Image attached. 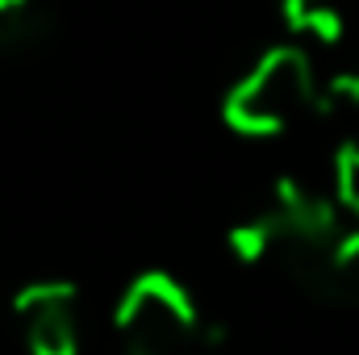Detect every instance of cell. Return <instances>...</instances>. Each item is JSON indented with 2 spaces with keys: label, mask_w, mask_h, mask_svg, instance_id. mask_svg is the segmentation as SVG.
<instances>
[{
  "label": "cell",
  "mask_w": 359,
  "mask_h": 355,
  "mask_svg": "<svg viewBox=\"0 0 359 355\" xmlns=\"http://www.w3.org/2000/svg\"><path fill=\"white\" fill-rule=\"evenodd\" d=\"M322 113V80L305 46H271L226 92L222 117L243 138H276Z\"/></svg>",
  "instance_id": "obj_1"
},
{
  "label": "cell",
  "mask_w": 359,
  "mask_h": 355,
  "mask_svg": "<svg viewBox=\"0 0 359 355\" xmlns=\"http://www.w3.org/2000/svg\"><path fill=\"white\" fill-rule=\"evenodd\" d=\"M121 355H192L209 326L192 293L168 272H142L113 309Z\"/></svg>",
  "instance_id": "obj_2"
},
{
  "label": "cell",
  "mask_w": 359,
  "mask_h": 355,
  "mask_svg": "<svg viewBox=\"0 0 359 355\" xmlns=\"http://www.w3.org/2000/svg\"><path fill=\"white\" fill-rule=\"evenodd\" d=\"M13 322L29 355H80V293L67 280H34L13 301Z\"/></svg>",
  "instance_id": "obj_3"
},
{
  "label": "cell",
  "mask_w": 359,
  "mask_h": 355,
  "mask_svg": "<svg viewBox=\"0 0 359 355\" xmlns=\"http://www.w3.org/2000/svg\"><path fill=\"white\" fill-rule=\"evenodd\" d=\"M305 293L334 301V305H347V309H359V226L343 230L334 239V247L326 251V260L313 272V280L305 284Z\"/></svg>",
  "instance_id": "obj_4"
},
{
  "label": "cell",
  "mask_w": 359,
  "mask_h": 355,
  "mask_svg": "<svg viewBox=\"0 0 359 355\" xmlns=\"http://www.w3.org/2000/svg\"><path fill=\"white\" fill-rule=\"evenodd\" d=\"M280 17L297 38L318 46H334L347 34V17L339 0H280Z\"/></svg>",
  "instance_id": "obj_5"
},
{
  "label": "cell",
  "mask_w": 359,
  "mask_h": 355,
  "mask_svg": "<svg viewBox=\"0 0 359 355\" xmlns=\"http://www.w3.org/2000/svg\"><path fill=\"white\" fill-rule=\"evenodd\" d=\"M46 13L38 0H0V51H21L42 42Z\"/></svg>",
  "instance_id": "obj_6"
},
{
  "label": "cell",
  "mask_w": 359,
  "mask_h": 355,
  "mask_svg": "<svg viewBox=\"0 0 359 355\" xmlns=\"http://www.w3.org/2000/svg\"><path fill=\"white\" fill-rule=\"evenodd\" d=\"M330 192H334L339 209L359 222V142L339 147L334 168H330Z\"/></svg>",
  "instance_id": "obj_7"
},
{
  "label": "cell",
  "mask_w": 359,
  "mask_h": 355,
  "mask_svg": "<svg viewBox=\"0 0 359 355\" xmlns=\"http://www.w3.org/2000/svg\"><path fill=\"white\" fill-rule=\"evenodd\" d=\"M322 113H359V63L322 80Z\"/></svg>",
  "instance_id": "obj_8"
}]
</instances>
